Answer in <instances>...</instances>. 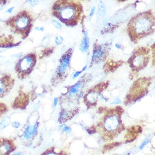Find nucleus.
<instances>
[{"mask_svg":"<svg viewBox=\"0 0 155 155\" xmlns=\"http://www.w3.org/2000/svg\"><path fill=\"white\" fill-rule=\"evenodd\" d=\"M99 110L103 116L95 129L103 139H113L124 130L125 126L122 120L124 110L122 107L110 108L101 107Z\"/></svg>","mask_w":155,"mask_h":155,"instance_id":"f257e3e1","label":"nucleus"},{"mask_svg":"<svg viewBox=\"0 0 155 155\" xmlns=\"http://www.w3.org/2000/svg\"><path fill=\"white\" fill-rule=\"evenodd\" d=\"M155 18L150 10L133 16L127 25V32L134 44L155 32Z\"/></svg>","mask_w":155,"mask_h":155,"instance_id":"f03ea898","label":"nucleus"},{"mask_svg":"<svg viewBox=\"0 0 155 155\" xmlns=\"http://www.w3.org/2000/svg\"><path fill=\"white\" fill-rule=\"evenodd\" d=\"M93 76L91 74L82 75L76 84L67 87V91L61 94L59 102L61 111L74 116L79 110L78 105L80 99L84 97V89L86 85L91 81Z\"/></svg>","mask_w":155,"mask_h":155,"instance_id":"7ed1b4c3","label":"nucleus"},{"mask_svg":"<svg viewBox=\"0 0 155 155\" xmlns=\"http://www.w3.org/2000/svg\"><path fill=\"white\" fill-rule=\"evenodd\" d=\"M83 13V6L80 1L59 0L52 8V14L68 27L78 24Z\"/></svg>","mask_w":155,"mask_h":155,"instance_id":"20e7f679","label":"nucleus"},{"mask_svg":"<svg viewBox=\"0 0 155 155\" xmlns=\"http://www.w3.org/2000/svg\"><path fill=\"white\" fill-rule=\"evenodd\" d=\"M12 32L26 39L31 32L33 24L32 15L26 10H21L5 21Z\"/></svg>","mask_w":155,"mask_h":155,"instance_id":"39448f33","label":"nucleus"},{"mask_svg":"<svg viewBox=\"0 0 155 155\" xmlns=\"http://www.w3.org/2000/svg\"><path fill=\"white\" fill-rule=\"evenodd\" d=\"M40 116L36 110H33L29 115L27 123L18 134V138L25 147H32L38 134Z\"/></svg>","mask_w":155,"mask_h":155,"instance_id":"423d86ee","label":"nucleus"},{"mask_svg":"<svg viewBox=\"0 0 155 155\" xmlns=\"http://www.w3.org/2000/svg\"><path fill=\"white\" fill-rule=\"evenodd\" d=\"M73 49L72 48L68 49L61 55L59 61V65L51 78V85L53 87L59 85L68 77L71 68V61Z\"/></svg>","mask_w":155,"mask_h":155,"instance_id":"0eeeda50","label":"nucleus"},{"mask_svg":"<svg viewBox=\"0 0 155 155\" xmlns=\"http://www.w3.org/2000/svg\"><path fill=\"white\" fill-rule=\"evenodd\" d=\"M152 78L143 77L135 80L126 96L124 103L128 105L143 98L148 93Z\"/></svg>","mask_w":155,"mask_h":155,"instance_id":"6e6552de","label":"nucleus"},{"mask_svg":"<svg viewBox=\"0 0 155 155\" xmlns=\"http://www.w3.org/2000/svg\"><path fill=\"white\" fill-rule=\"evenodd\" d=\"M150 49L147 46L138 47L135 49L127 63L134 74H137L147 67L150 61Z\"/></svg>","mask_w":155,"mask_h":155,"instance_id":"1a4fd4ad","label":"nucleus"},{"mask_svg":"<svg viewBox=\"0 0 155 155\" xmlns=\"http://www.w3.org/2000/svg\"><path fill=\"white\" fill-rule=\"evenodd\" d=\"M37 59L36 54L31 53L18 60L15 66V71L19 79L23 80L28 77L36 65Z\"/></svg>","mask_w":155,"mask_h":155,"instance_id":"9d476101","label":"nucleus"},{"mask_svg":"<svg viewBox=\"0 0 155 155\" xmlns=\"http://www.w3.org/2000/svg\"><path fill=\"white\" fill-rule=\"evenodd\" d=\"M109 85V81L99 82L86 91L85 94L84 95L83 99L87 110L97 106L99 97Z\"/></svg>","mask_w":155,"mask_h":155,"instance_id":"9b49d317","label":"nucleus"},{"mask_svg":"<svg viewBox=\"0 0 155 155\" xmlns=\"http://www.w3.org/2000/svg\"><path fill=\"white\" fill-rule=\"evenodd\" d=\"M111 43L99 44L95 42L93 44V54L90 64V68L93 65L101 64L106 61L110 51Z\"/></svg>","mask_w":155,"mask_h":155,"instance_id":"f8f14e48","label":"nucleus"},{"mask_svg":"<svg viewBox=\"0 0 155 155\" xmlns=\"http://www.w3.org/2000/svg\"><path fill=\"white\" fill-rule=\"evenodd\" d=\"M29 101V94L20 89L18 94L12 103L11 107L14 110H25L28 106Z\"/></svg>","mask_w":155,"mask_h":155,"instance_id":"ddd939ff","label":"nucleus"},{"mask_svg":"<svg viewBox=\"0 0 155 155\" xmlns=\"http://www.w3.org/2000/svg\"><path fill=\"white\" fill-rule=\"evenodd\" d=\"M14 84L15 80L10 74L0 78V99L4 98L11 91Z\"/></svg>","mask_w":155,"mask_h":155,"instance_id":"4468645a","label":"nucleus"},{"mask_svg":"<svg viewBox=\"0 0 155 155\" xmlns=\"http://www.w3.org/2000/svg\"><path fill=\"white\" fill-rule=\"evenodd\" d=\"M17 146L12 138H0V155H10L16 151Z\"/></svg>","mask_w":155,"mask_h":155,"instance_id":"2eb2a0df","label":"nucleus"},{"mask_svg":"<svg viewBox=\"0 0 155 155\" xmlns=\"http://www.w3.org/2000/svg\"><path fill=\"white\" fill-rule=\"evenodd\" d=\"M21 42L19 43L14 42V38L12 35H2L0 36V49H12L18 46L21 44Z\"/></svg>","mask_w":155,"mask_h":155,"instance_id":"dca6fc26","label":"nucleus"},{"mask_svg":"<svg viewBox=\"0 0 155 155\" xmlns=\"http://www.w3.org/2000/svg\"><path fill=\"white\" fill-rule=\"evenodd\" d=\"M84 37L82 39L80 45V50L82 53H85L88 49L89 48V44H90V40L88 36V33L86 29H84Z\"/></svg>","mask_w":155,"mask_h":155,"instance_id":"f3484780","label":"nucleus"},{"mask_svg":"<svg viewBox=\"0 0 155 155\" xmlns=\"http://www.w3.org/2000/svg\"><path fill=\"white\" fill-rule=\"evenodd\" d=\"M124 62L123 61H107L103 66V69L106 73L113 72L114 70L118 68L120 66L123 64Z\"/></svg>","mask_w":155,"mask_h":155,"instance_id":"a211bd4d","label":"nucleus"},{"mask_svg":"<svg viewBox=\"0 0 155 155\" xmlns=\"http://www.w3.org/2000/svg\"><path fill=\"white\" fill-rule=\"evenodd\" d=\"M46 92L47 90L45 86L41 85L36 87L32 91H31L30 95L31 101L33 102L37 97L44 95Z\"/></svg>","mask_w":155,"mask_h":155,"instance_id":"6ab92c4d","label":"nucleus"},{"mask_svg":"<svg viewBox=\"0 0 155 155\" xmlns=\"http://www.w3.org/2000/svg\"><path fill=\"white\" fill-rule=\"evenodd\" d=\"M41 155H68L65 151L59 150L56 147H50L45 150Z\"/></svg>","mask_w":155,"mask_h":155,"instance_id":"aec40b11","label":"nucleus"},{"mask_svg":"<svg viewBox=\"0 0 155 155\" xmlns=\"http://www.w3.org/2000/svg\"><path fill=\"white\" fill-rule=\"evenodd\" d=\"M12 123V120L10 116H5L0 121V130H3L6 127L10 125Z\"/></svg>","mask_w":155,"mask_h":155,"instance_id":"412c9836","label":"nucleus"},{"mask_svg":"<svg viewBox=\"0 0 155 155\" xmlns=\"http://www.w3.org/2000/svg\"><path fill=\"white\" fill-rule=\"evenodd\" d=\"M98 16H99L101 18L105 16L106 9L104 4L102 1H100L98 3Z\"/></svg>","mask_w":155,"mask_h":155,"instance_id":"4be33fe9","label":"nucleus"},{"mask_svg":"<svg viewBox=\"0 0 155 155\" xmlns=\"http://www.w3.org/2000/svg\"><path fill=\"white\" fill-rule=\"evenodd\" d=\"M8 111V107L2 102H0V118Z\"/></svg>","mask_w":155,"mask_h":155,"instance_id":"5701e85b","label":"nucleus"},{"mask_svg":"<svg viewBox=\"0 0 155 155\" xmlns=\"http://www.w3.org/2000/svg\"><path fill=\"white\" fill-rule=\"evenodd\" d=\"M58 129L61 131L62 133H65L66 134H70L72 131V129L70 127H68L65 124H61L59 127Z\"/></svg>","mask_w":155,"mask_h":155,"instance_id":"b1692460","label":"nucleus"},{"mask_svg":"<svg viewBox=\"0 0 155 155\" xmlns=\"http://www.w3.org/2000/svg\"><path fill=\"white\" fill-rule=\"evenodd\" d=\"M50 42V38L48 36H45L43 38V39L42 40V41H41V46L42 47H44V48L47 47L49 45Z\"/></svg>","mask_w":155,"mask_h":155,"instance_id":"393cba45","label":"nucleus"},{"mask_svg":"<svg viewBox=\"0 0 155 155\" xmlns=\"http://www.w3.org/2000/svg\"><path fill=\"white\" fill-rule=\"evenodd\" d=\"M51 23L54 26V27L55 28L57 29H61L62 28V25H61V23L59 21L54 19V20L51 21Z\"/></svg>","mask_w":155,"mask_h":155,"instance_id":"a878e982","label":"nucleus"},{"mask_svg":"<svg viewBox=\"0 0 155 155\" xmlns=\"http://www.w3.org/2000/svg\"><path fill=\"white\" fill-rule=\"evenodd\" d=\"M150 139H148V138H146L145 139L143 140V142L140 144V145L139 146V150H142L143 148L146 146H147L148 143H150Z\"/></svg>","mask_w":155,"mask_h":155,"instance_id":"bb28decb","label":"nucleus"},{"mask_svg":"<svg viewBox=\"0 0 155 155\" xmlns=\"http://www.w3.org/2000/svg\"><path fill=\"white\" fill-rule=\"evenodd\" d=\"M63 40H64L63 37L61 36H57L55 38V44L57 46L61 45L63 43Z\"/></svg>","mask_w":155,"mask_h":155,"instance_id":"cd10ccee","label":"nucleus"},{"mask_svg":"<svg viewBox=\"0 0 155 155\" xmlns=\"http://www.w3.org/2000/svg\"><path fill=\"white\" fill-rule=\"evenodd\" d=\"M11 125H12V127L13 128H14L15 129H19L21 127V124L20 122H19L18 121H15L12 122Z\"/></svg>","mask_w":155,"mask_h":155,"instance_id":"c85d7f7f","label":"nucleus"},{"mask_svg":"<svg viewBox=\"0 0 155 155\" xmlns=\"http://www.w3.org/2000/svg\"><path fill=\"white\" fill-rule=\"evenodd\" d=\"M95 6H93L91 9V11H90V14H89V15L88 16V18H89V19L90 20L91 18H92V17L93 16V15H94V14H95Z\"/></svg>","mask_w":155,"mask_h":155,"instance_id":"c756f323","label":"nucleus"},{"mask_svg":"<svg viewBox=\"0 0 155 155\" xmlns=\"http://www.w3.org/2000/svg\"><path fill=\"white\" fill-rule=\"evenodd\" d=\"M27 2H28L29 4L32 7L35 6L36 5H37L38 4V1H31V0H30V1H28Z\"/></svg>","mask_w":155,"mask_h":155,"instance_id":"7c9ffc66","label":"nucleus"},{"mask_svg":"<svg viewBox=\"0 0 155 155\" xmlns=\"http://www.w3.org/2000/svg\"><path fill=\"white\" fill-rule=\"evenodd\" d=\"M122 103L121 101V100L119 98H116L113 102L110 103V104H114V105H117V104H120Z\"/></svg>","mask_w":155,"mask_h":155,"instance_id":"2f4dec72","label":"nucleus"},{"mask_svg":"<svg viewBox=\"0 0 155 155\" xmlns=\"http://www.w3.org/2000/svg\"><path fill=\"white\" fill-rule=\"evenodd\" d=\"M23 53H19L15 54H14V55H12V57L15 58H16V59H18V58L21 59V58L23 57Z\"/></svg>","mask_w":155,"mask_h":155,"instance_id":"473e14b6","label":"nucleus"},{"mask_svg":"<svg viewBox=\"0 0 155 155\" xmlns=\"http://www.w3.org/2000/svg\"><path fill=\"white\" fill-rule=\"evenodd\" d=\"M59 102V99L58 97H55L54 98L53 107L54 108H55L57 106Z\"/></svg>","mask_w":155,"mask_h":155,"instance_id":"72a5a7b5","label":"nucleus"},{"mask_svg":"<svg viewBox=\"0 0 155 155\" xmlns=\"http://www.w3.org/2000/svg\"><path fill=\"white\" fill-rule=\"evenodd\" d=\"M82 73V72L81 71H77V72H74V74H73V78L74 79V78H78L81 74Z\"/></svg>","mask_w":155,"mask_h":155,"instance_id":"f704fd0d","label":"nucleus"},{"mask_svg":"<svg viewBox=\"0 0 155 155\" xmlns=\"http://www.w3.org/2000/svg\"><path fill=\"white\" fill-rule=\"evenodd\" d=\"M14 8H15V7H14V6H12V7H10V8H8V9L5 11V12H6V13H7V14H12V12L14 11Z\"/></svg>","mask_w":155,"mask_h":155,"instance_id":"c9c22d12","label":"nucleus"},{"mask_svg":"<svg viewBox=\"0 0 155 155\" xmlns=\"http://www.w3.org/2000/svg\"><path fill=\"white\" fill-rule=\"evenodd\" d=\"M35 30L40 32H44L45 31V28L44 27H36L35 28Z\"/></svg>","mask_w":155,"mask_h":155,"instance_id":"e433bc0d","label":"nucleus"},{"mask_svg":"<svg viewBox=\"0 0 155 155\" xmlns=\"http://www.w3.org/2000/svg\"><path fill=\"white\" fill-rule=\"evenodd\" d=\"M12 155H25L24 152H21V151H15L13 152Z\"/></svg>","mask_w":155,"mask_h":155,"instance_id":"4c0bfd02","label":"nucleus"},{"mask_svg":"<svg viewBox=\"0 0 155 155\" xmlns=\"http://www.w3.org/2000/svg\"><path fill=\"white\" fill-rule=\"evenodd\" d=\"M122 46H123L122 44H120V43H119V42H117V43H116V44H115V47L117 49H122Z\"/></svg>","mask_w":155,"mask_h":155,"instance_id":"58836bf2","label":"nucleus"},{"mask_svg":"<svg viewBox=\"0 0 155 155\" xmlns=\"http://www.w3.org/2000/svg\"><path fill=\"white\" fill-rule=\"evenodd\" d=\"M87 69V65H85V66H84V67L82 68V70H81L82 72H83L84 71H85Z\"/></svg>","mask_w":155,"mask_h":155,"instance_id":"ea45409f","label":"nucleus"},{"mask_svg":"<svg viewBox=\"0 0 155 155\" xmlns=\"http://www.w3.org/2000/svg\"><path fill=\"white\" fill-rule=\"evenodd\" d=\"M4 51V50H0V54L3 53Z\"/></svg>","mask_w":155,"mask_h":155,"instance_id":"a19ab883","label":"nucleus"}]
</instances>
